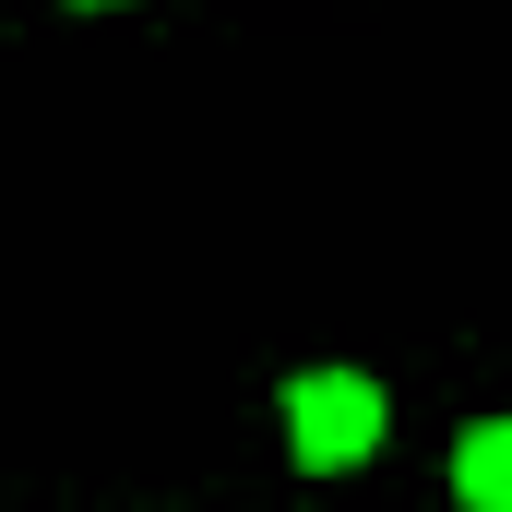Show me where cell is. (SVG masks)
<instances>
[{
    "instance_id": "2",
    "label": "cell",
    "mask_w": 512,
    "mask_h": 512,
    "mask_svg": "<svg viewBox=\"0 0 512 512\" xmlns=\"http://www.w3.org/2000/svg\"><path fill=\"white\" fill-rule=\"evenodd\" d=\"M453 489H465V512H512V417H477L453 441Z\"/></svg>"
},
{
    "instance_id": "1",
    "label": "cell",
    "mask_w": 512,
    "mask_h": 512,
    "mask_svg": "<svg viewBox=\"0 0 512 512\" xmlns=\"http://www.w3.org/2000/svg\"><path fill=\"white\" fill-rule=\"evenodd\" d=\"M286 441H298L310 477L358 465V453L382 441V382H370V370H298V382H286Z\"/></svg>"
}]
</instances>
